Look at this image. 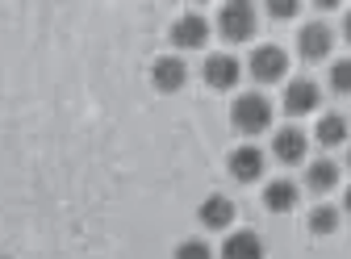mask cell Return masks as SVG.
I'll use <instances>...</instances> for the list:
<instances>
[{"label":"cell","instance_id":"6da1fadb","mask_svg":"<svg viewBox=\"0 0 351 259\" xmlns=\"http://www.w3.org/2000/svg\"><path fill=\"white\" fill-rule=\"evenodd\" d=\"M230 125L239 130L243 138H255V134H263V130H272V101L263 97V92H243V97H234V105H230Z\"/></svg>","mask_w":351,"mask_h":259},{"label":"cell","instance_id":"7a4b0ae2","mask_svg":"<svg viewBox=\"0 0 351 259\" xmlns=\"http://www.w3.org/2000/svg\"><path fill=\"white\" fill-rule=\"evenodd\" d=\"M247 71H251L255 84H276L289 71V55L280 47H272V42H268V47H255L251 59H247Z\"/></svg>","mask_w":351,"mask_h":259},{"label":"cell","instance_id":"3957f363","mask_svg":"<svg viewBox=\"0 0 351 259\" xmlns=\"http://www.w3.org/2000/svg\"><path fill=\"white\" fill-rule=\"evenodd\" d=\"M217 34H222L226 42H247L255 34V9L243 5V0L222 5V9H217Z\"/></svg>","mask_w":351,"mask_h":259},{"label":"cell","instance_id":"277c9868","mask_svg":"<svg viewBox=\"0 0 351 259\" xmlns=\"http://www.w3.org/2000/svg\"><path fill=\"white\" fill-rule=\"evenodd\" d=\"M330 47H335V34H330L326 21H310V25L297 29V55L301 59L322 63V59H330Z\"/></svg>","mask_w":351,"mask_h":259},{"label":"cell","instance_id":"5b68a950","mask_svg":"<svg viewBox=\"0 0 351 259\" xmlns=\"http://www.w3.org/2000/svg\"><path fill=\"white\" fill-rule=\"evenodd\" d=\"M184 84H189V67H184L180 55H159V59L151 63V88H155V92L171 97V92H180Z\"/></svg>","mask_w":351,"mask_h":259},{"label":"cell","instance_id":"8992f818","mask_svg":"<svg viewBox=\"0 0 351 259\" xmlns=\"http://www.w3.org/2000/svg\"><path fill=\"white\" fill-rule=\"evenodd\" d=\"M263 167H268V159H263V151L251 147V143H243V147H234L226 155V171H230L239 184H255L263 176Z\"/></svg>","mask_w":351,"mask_h":259},{"label":"cell","instance_id":"52a82bcc","mask_svg":"<svg viewBox=\"0 0 351 259\" xmlns=\"http://www.w3.org/2000/svg\"><path fill=\"white\" fill-rule=\"evenodd\" d=\"M201 75H205V84H209L213 92H230L234 84L243 79V63L234 55H209L201 63Z\"/></svg>","mask_w":351,"mask_h":259},{"label":"cell","instance_id":"ba28073f","mask_svg":"<svg viewBox=\"0 0 351 259\" xmlns=\"http://www.w3.org/2000/svg\"><path fill=\"white\" fill-rule=\"evenodd\" d=\"M209 42V21L201 13H184L171 21V47L176 51H201Z\"/></svg>","mask_w":351,"mask_h":259},{"label":"cell","instance_id":"9c48e42d","mask_svg":"<svg viewBox=\"0 0 351 259\" xmlns=\"http://www.w3.org/2000/svg\"><path fill=\"white\" fill-rule=\"evenodd\" d=\"M285 113L289 117H305V113H314L318 105H322V88H318V84L314 79H289V88H285Z\"/></svg>","mask_w":351,"mask_h":259},{"label":"cell","instance_id":"30bf717a","mask_svg":"<svg viewBox=\"0 0 351 259\" xmlns=\"http://www.w3.org/2000/svg\"><path fill=\"white\" fill-rule=\"evenodd\" d=\"M234 201L230 197H222V193H213V197H205L201 205H197V222L205 226V230H230L234 226Z\"/></svg>","mask_w":351,"mask_h":259},{"label":"cell","instance_id":"8fae6325","mask_svg":"<svg viewBox=\"0 0 351 259\" xmlns=\"http://www.w3.org/2000/svg\"><path fill=\"white\" fill-rule=\"evenodd\" d=\"M305 151H310V138L301 134L297 125H285V130H276L272 134V155H276V163H305Z\"/></svg>","mask_w":351,"mask_h":259},{"label":"cell","instance_id":"7c38bea8","mask_svg":"<svg viewBox=\"0 0 351 259\" xmlns=\"http://www.w3.org/2000/svg\"><path fill=\"white\" fill-rule=\"evenodd\" d=\"M305 188L318 193V197H330V193L339 188V163H330V159L305 163Z\"/></svg>","mask_w":351,"mask_h":259},{"label":"cell","instance_id":"4fadbf2b","mask_svg":"<svg viewBox=\"0 0 351 259\" xmlns=\"http://www.w3.org/2000/svg\"><path fill=\"white\" fill-rule=\"evenodd\" d=\"M297 184L293 180H268L263 184V209L268 213H293L297 209Z\"/></svg>","mask_w":351,"mask_h":259},{"label":"cell","instance_id":"5bb4252c","mask_svg":"<svg viewBox=\"0 0 351 259\" xmlns=\"http://www.w3.org/2000/svg\"><path fill=\"white\" fill-rule=\"evenodd\" d=\"M222 259H263V238L255 230H234L222 243Z\"/></svg>","mask_w":351,"mask_h":259},{"label":"cell","instance_id":"9a60e30c","mask_svg":"<svg viewBox=\"0 0 351 259\" xmlns=\"http://www.w3.org/2000/svg\"><path fill=\"white\" fill-rule=\"evenodd\" d=\"M314 138H318V147H343L347 143V117L343 113H322Z\"/></svg>","mask_w":351,"mask_h":259},{"label":"cell","instance_id":"2e32d148","mask_svg":"<svg viewBox=\"0 0 351 259\" xmlns=\"http://www.w3.org/2000/svg\"><path fill=\"white\" fill-rule=\"evenodd\" d=\"M305 226H310V234H335L339 230V209L335 205H314L310 209V218H305Z\"/></svg>","mask_w":351,"mask_h":259},{"label":"cell","instance_id":"e0dca14e","mask_svg":"<svg viewBox=\"0 0 351 259\" xmlns=\"http://www.w3.org/2000/svg\"><path fill=\"white\" fill-rule=\"evenodd\" d=\"M171 259H213V247L205 238H184V243H176Z\"/></svg>","mask_w":351,"mask_h":259},{"label":"cell","instance_id":"ac0fdd59","mask_svg":"<svg viewBox=\"0 0 351 259\" xmlns=\"http://www.w3.org/2000/svg\"><path fill=\"white\" fill-rule=\"evenodd\" d=\"M330 88H335V92H343V97H351V59L330 63Z\"/></svg>","mask_w":351,"mask_h":259},{"label":"cell","instance_id":"d6986e66","mask_svg":"<svg viewBox=\"0 0 351 259\" xmlns=\"http://www.w3.org/2000/svg\"><path fill=\"white\" fill-rule=\"evenodd\" d=\"M268 17H276V21H293V17H297V5H293V0H276V5H268Z\"/></svg>","mask_w":351,"mask_h":259},{"label":"cell","instance_id":"ffe728a7","mask_svg":"<svg viewBox=\"0 0 351 259\" xmlns=\"http://www.w3.org/2000/svg\"><path fill=\"white\" fill-rule=\"evenodd\" d=\"M343 38L351 42V9H347V17H343Z\"/></svg>","mask_w":351,"mask_h":259},{"label":"cell","instance_id":"44dd1931","mask_svg":"<svg viewBox=\"0 0 351 259\" xmlns=\"http://www.w3.org/2000/svg\"><path fill=\"white\" fill-rule=\"evenodd\" d=\"M343 213H351V188L343 193Z\"/></svg>","mask_w":351,"mask_h":259},{"label":"cell","instance_id":"7402d4cb","mask_svg":"<svg viewBox=\"0 0 351 259\" xmlns=\"http://www.w3.org/2000/svg\"><path fill=\"white\" fill-rule=\"evenodd\" d=\"M347 167H351V147H347Z\"/></svg>","mask_w":351,"mask_h":259},{"label":"cell","instance_id":"603a6c76","mask_svg":"<svg viewBox=\"0 0 351 259\" xmlns=\"http://www.w3.org/2000/svg\"><path fill=\"white\" fill-rule=\"evenodd\" d=\"M0 259H9V255H0Z\"/></svg>","mask_w":351,"mask_h":259}]
</instances>
